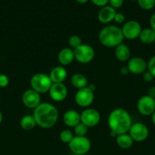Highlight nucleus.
Wrapping results in <instances>:
<instances>
[{"mask_svg":"<svg viewBox=\"0 0 155 155\" xmlns=\"http://www.w3.org/2000/svg\"><path fill=\"white\" fill-rule=\"evenodd\" d=\"M33 116L36 126L43 129H50L57 123L59 111L53 104L43 102L34 109Z\"/></svg>","mask_w":155,"mask_h":155,"instance_id":"nucleus-1","label":"nucleus"},{"mask_svg":"<svg viewBox=\"0 0 155 155\" xmlns=\"http://www.w3.org/2000/svg\"><path fill=\"white\" fill-rule=\"evenodd\" d=\"M107 123L110 131L114 132L118 136L129 133L132 125V119L130 114L126 110L115 108L109 114Z\"/></svg>","mask_w":155,"mask_h":155,"instance_id":"nucleus-2","label":"nucleus"},{"mask_svg":"<svg viewBox=\"0 0 155 155\" xmlns=\"http://www.w3.org/2000/svg\"><path fill=\"white\" fill-rule=\"evenodd\" d=\"M124 39L122 30L117 26H106L99 33V41L107 48H115L122 43Z\"/></svg>","mask_w":155,"mask_h":155,"instance_id":"nucleus-3","label":"nucleus"},{"mask_svg":"<svg viewBox=\"0 0 155 155\" xmlns=\"http://www.w3.org/2000/svg\"><path fill=\"white\" fill-rule=\"evenodd\" d=\"M52 85L53 82L50 76L43 73H38L34 74L30 79L31 89L40 94L49 92Z\"/></svg>","mask_w":155,"mask_h":155,"instance_id":"nucleus-4","label":"nucleus"},{"mask_svg":"<svg viewBox=\"0 0 155 155\" xmlns=\"http://www.w3.org/2000/svg\"><path fill=\"white\" fill-rule=\"evenodd\" d=\"M68 148L76 155L88 154L91 148V142L86 136H74L68 143Z\"/></svg>","mask_w":155,"mask_h":155,"instance_id":"nucleus-5","label":"nucleus"},{"mask_svg":"<svg viewBox=\"0 0 155 155\" xmlns=\"http://www.w3.org/2000/svg\"><path fill=\"white\" fill-rule=\"evenodd\" d=\"M73 50L74 53V59L81 64L90 63L95 56L94 48L88 44H82Z\"/></svg>","mask_w":155,"mask_h":155,"instance_id":"nucleus-6","label":"nucleus"},{"mask_svg":"<svg viewBox=\"0 0 155 155\" xmlns=\"http://www.w3.org/2000/svg\"><path fill=\"white\" fill-rule=\"evenodd\" d=\"M129 134L134 142H142L148 138V127L142 123H135L131 126Z\"/></svg>","mask_w":155,"mask_h":155,"instance_id":"nucleus-7","label":"nucleus"},{"mask_svg":"<svg viewBox=\"0 0 155 155\" xmlns=\"http://www.w3.org/2000/svg\"><path fill=\"white\" fill-rule=\"evenodd\" d=\"M121 30L124 38L132 40V39H135L139 37L141 30H142V27L139 22L131 20L124 23Z\"/></svg>","mask_w":155,"mask_h":155,"instance_id":"nucleus-8","label":"nucleus"},{"mask_svg":"<svg viewBox=\"0 0 155 155\" xmlns=\"http://www.w3.org/2000/svg\"><path fill=\"white\" fill-rule=\"evenodd\" d=\"M94 100V91L88 86L78 90L74 95V101L76 104L82 107H88L91 105Z\"/></svg>","mask_w":155,"mask_h":155,"instance_id":"nucleus-9","label":"nucleus"},{"mask_svg":"<svg viewBox=\"0 0 155 155\" xmlns=\"http://www.w3.org/2000/svg\"><path fill=\"white\" fill-rule=\"evenodd\" d=\"M137 109L143 116H151L155 111V99L148 95H143L137 102Z\"/></svg>","mask_w":155,"mask_h":155,"instance_id":"nucleus-10","label":"nucleus"},{"mask_svg":"<svg viewBox=\"0 0 155 155\" xmlns=\"http://www.w3.org/2000/svg\"><path fill=\"white\" fill-rule=\"evenodd\" d=\"M100 118L98 110L94 108H87L81 114V122L88 128L96 127L100 123Z\"/></svg>","mask_w":155,"mask_h":155,"instance_id":"nucleus-11","label":"nucleus"},{"mask_svg":"<svg viewBox=\"0 0 155 155\" xmlns=\"http://www.w3.org/2000/svg\"><path fill=\"white\" fill-rule=\"evenodd\" d=\"M129 73L135 75L143 74L147 69V63L141 57L131 58L127 63Z\"/></svg>","mask_w":155,"mask_h":155,"instance_id":"nucleus-12","label":"nucleus"},{"mask_svg":"<svg viewBox=\"0 0 155 155\" xmlns=\"http://www.w3.org/2000/svg\"><path fill=\"white\" fill-rule=\"evenodd\" d=\"M22 102L29 108H36L41 103L40 94L33 89L26 90L22 95Z\"/></svg>","mask_w":155,"mask_h":155,"instance_id":"nucleus-13","label":"nucleus"},{"mask_svg":"<svg viewBox=\"0 0 155 155\" xmlns=\"http://www.w3.org/2000/svg\"><path fill=\"white\" fill-rule=\"evenodd\" d=\"M49 95L52 100L61 102L67 98L68 89L63 83H53L49 91Z\"/></svg>","mask_w":155,"mask_h":155,"instance_id":"nucleus-14","label":"nucleus"},{"mask_svg":"<svg viewBox=\"0 0 155 155\" xmlns=\"http://www.w3.org/2000/svg\"><path fill=\"white\" fill-rule=\"evenodd\" d=\"M115 14H116V11L115 8L111 7L110 5H106L104 7H102L99 11L97 18H98L99 21L102 24H108L113 21Z\"/></svg>","mask_w":155,"mask_h":155,"instance_id":"nucleus-15","label":"nucleus"},{"mask_svg":"<svg viewBox=\"0 0 155 155\" xmlns=\"http://www.w3.org/2000/svg\"><path fill=\"white\" fill-rule=\"evenodd\" d=\"M62 120L67 127L74 128L76 125L81 123V114L77 110H68L64 114Z\"/></svg>","mask_w":155,"mask_h":155,"instance_id":"nucleus-16","label":"nucleus"},{"mask_svg":"<svg viewBox=\"0 0 155 155\" xmlns=\"http://www.w3.org/2000/svg\"><path fill=\"white\" fill-rule=\"evenodd\" d=\"M67 75V71L63 66H57L52 69L49 76L53 83H63L66 80Z\"/></svg>","mask_w":155,"mask_h":155,"instance_id":"nucleus-17","label":"nucleus"},{"mask_svg":"<svg viewBox=\"0 0 155 155\" xmlns=\"http://www.w3.org/2000/svg\"><path fill=\"white\" fill-rule=\"evenodd\" d=\"M74 60V50L71 48H64L58 54V61L62 66L69 65Z\"/></svg>","mask_w":155,"mask_h":155,"instance_id":"nucleus-18","label":"nucleus"},{"mask_svg":"<svg viewBox=\"0 0 155 155\" xmlns=\"http://www.w3.org/2000/svg\"><path fill=\"white\" fill-rule=\"evenodd\" d=\"M115 55L117 60L119 61H128L131 58V51L127 45L122 43L117 47H115Z\"/></svg>","mask_w":155,"mask_h":155,"instance_id":"nucleus-19","label":"nucleus"},{"mask_svg":"<svg viewBox=\"0 0 155 155\" xmlns=\"http://www.w3.org/2000/svg\"><path fill=\"white\" fill-rule=\"evenodd\" d=\"M71 83L74 88L81 89L88 86V80L84 74L77 73L73 74L72 77H71Z\"/></svg>","mask_w":155,"mask_h":155,"instance_id":"nucleus-20","label":"nucleus"},{"mask_svg":"<svg viewBox=\"0 0 155 155\" xmlns=\"http://www.w3.org/2000/svg\"><path fill=\"white\" fill-rule=\"evenodd\" d=\"M116 144L119 148L122 149H129L133 145L134 141L132 139L129 133H124V134H120L116 136Z\"/></svg>","mask_w":155,"mask_h":155,"instance_id":"nucleus-21","label":"nucleus"},{"mask_svg":"<svg viewBox=\"0 0 155 155\" xmlns=\"http://www.w3.org/2000/svg\"><path fill=\"white\" fill-rule=\"evenodd\" d=\"M138 38L142 43L150 45L155 42V32L150 27L142 29Z\"/></svg>","mask_w":155,"mask_h":155,"instance_id":"nucleus-22","label":"nucleus"},{"mask_svg":"<svg viewBox=\"0 0 155 155\" xmlns=\"http://www.w3.org/2000/svg\"><path fill=\"white\" fill-rule=\"evenodd\" d=\"M20 126L24 130H31L35 128L36 123L33 115H25L21 119Z\"/></svg>","mask_w":155,"mask_h":155,"instance_id":"nucleus-23","label":"nucleus"},{"mask_svg":"<svg viewBox=\"0 0 155 155\" xmlns=\"http://www.w3.org/2000/svg\"><path fill=\"white\" fill-rule=\"evenodd\" d=\"M137 2L143 10H151L155 6V0H137Z\"/></svg>","mask_w":155,"mask_h":155,"instance_id":"nucleus-24","label":"nucleus"},{"mask_svg":"<svg viewBox=\"0 0 155 155\" xmlns=\"http://www.w3.org/2000/svg\"><path fill=\"white\" fill-rule=\"evenodd\" d=\"M88 127L81 122L74 127V133L76 136H85L88 133Z\"/></svg>","mask_w":155,"mask_h":155,"instance_id":"nucleus-25","label":"nucleus"},{"mask_svg":"<svg viewBox=\"0 0 155 155\" xmlns=\"http://www.w3.org/2000/svg\"><path fill=\"white\" fill-rule=\"evenodd\" d=\"M73 138H74V134L70 130H62L59 135V139L63 143L68 144Z\"/></svg>","mask_w":155,"mask_h":155,"instance_id":"nucleus-26","label":"nucleus"},{"mask_svg":"<svg viewBox=\"0 0 155 155\" xmlns=\"http://www.w3.org/2000/svg\"><path fill=\"white\" fill-rule=\"evenodd\" d=\"M68 45L71 47V48L74 49V48H78L81 45H82L81 39L78 35H72L68 39Z\"/></svg>","mask_w":155,"mask_h":155,"instance_id":"nucleus-27","label":"nucleus"},{"mask_svg":"<svg viewBox=\"0 0 155 155\" xmlns=\"http://www.w3.org/2000/svg\"><path fill=\"white\" fill-rule=\"evenodd\" d=\"M147 71H148L155 78V55L152 56V57L149 59V61L147 62Z\"/></svg>","mask_w":155,"mask_h":155,"instance_id":"nucleus-28","label":"nucleus"},{"mask_svg":"<svg viewBox=\"0 0 155 155\" xmlns=\"http://www.w3.org/2000/svg\"><path fill=\"white\" fill-rule=\"evenodd\" d=\"M124 0H109V4L113 8H119L122 6Z\"/></svg>","mask_w":155,"mask_h":155,"instance_id":"nucleus-29","label":"nucleus"},{"mask_svg":"<svg viewBox=\"0 0 155 155\" xmlns=\"http://www.w3.org/2000/svg\"><path fill=\"white\" fill-rule=\"evenodd\" d=\"M9 84V79L5 74H0V87L5 88Z\"/></svg>","mask_w":155,"mask_h":155,"instance_id":"nucleus-30","label":"nucleus"},{"mask_svg":"<svg viewBox=\"0 0 155 155\" xmlns=\"http://www.w3.org/2000/svg\"><path fill=\"white\" fill-rule=\"evenodd\" d=\"M113 21H115V23H117V24H123V23H125V21H126V16H125L122 13L116 12Z\"/></svg>","mask_w":155,"mask_h":155,"instance_id":"nucleus-31","label":"nucleus"},{"mask_svg":"<svg viewBox=\"0 0 155 155\" xmlns=\"http://www.w3.org/2000/svg\"><path fill=\"white\" fill-rule=\"evenodd\" d=\"M142 75H143V80H144V82H146V83H150V82L153 81V79H154L153 76L148 71H146Z\"/></svg>","mask_w":155,"mask_h":155,"instance_id":"nucleus-32","label":"nucleus"},{"mask_svg":"<svg viewBox=\"0 0 155 155\" xmlns=\"http://www.w3.org/2000/svg\"><path fill=\"white\" fill-rule=\"evenodd\" d=\"M91 1L96 6L100 8L107 5V4L109 3V0H91Z\"/></svg>","mask_w":155,"mask_h":155,"instance_id":"nucleus-33","label":"nucleus"},{"mask_svg":"<svg viewBox=\"0 0 155 155\" xmlns=\"http://www.w3.org/2000/svg\"><path fill=\"white\" fill-rule=\"evenodd\" d=\"M150 28L155 32V13H153V15H151V17H150Z\"/></svg>","mask_w":155,"mask_h":155,"instance_id":"nucleus-34","label":"nucleus"},{"mask_svg":"<svg viewBox=\"0 0 155 155\" xmlns=\"http://www.w3.org/2000/svg\"><path fill=\"white\" fill-rule=\"evenodd\" d=\"M147 95L150 96V98L155 99V86H152L149 89L148 92H147Z\"/></svg>","mask_w":155,"mask_h":155,"instance_id":"nucleus-35","label":"nucleus"},{"mask_svg":"<svg viewBox=\"0 0 155 155\" xmlns=\"http://www.w3.org/2000/svg\"><path fill=\"white\" fill-rule=\"evenodd\" d=\"M120 74L123 76L128 75V74H129V69H128L127 66L122 67V68L120 69Z\"/></svg>","mask_w":155,"mask_h":155,"instance_id":"nucleus-36","label":"nucleus"},{"mask_svg":"<svg viewBox=\"0 0 155 155\" xmlns=\"http://www.w3.org/2000/svg\"><path fill=\"white\" fill-rule=\"evenodd\" d=\"M151 121H152V124L155 126V111L152 114L151 116Z\"/></svg>","mask_w":155,"mask_h":155,"instance_id":"nucleus-37","label":"nucleus"},{"mask_svg":"<svg viewBox=\"0 0 155 155\" xmlns=\"http://www.w3.org/2000/svg\"><path fill=\"white\" fill-rule=\"evenodd\" d=\"M76 2H77L78 3H79V4H84V3L88 2L89 0H75Z\"/></svg>","mask_w":155,"mask_h":155,"instance_id":"nucleus-38","label":"nucleus"},{"mask_svg":"<svg viewBox=\"0 0 155 155\" xmlns=\"http://www.w3.org/2000/svg\"><path fill=\"white\" fill-rule=\"evenodd\" d=\"M2 119H3L2 114L1 110H0V124H2Z\"/></svg>","mask_w":155,"mask_h":155,"instance_id":"nucleus-39","label":"nucleus"},{"mask_svg":"<svg viewBox=\"0 0 155 155\" xmlns=\"http://www.w3.org/2000/svg\"><path fill=\"white\" fill-rule=\"evenodd\" d=\"M83 155H91V154H83Z\"/></svg>","mask_w":155,"mask_h":155,"instance_id":"nucleus-40","label":"nucleus"},{"mask_svg":"<svg viewBox=\"0 0 155 155\" xmlns=\"http://www.w3.org/2000/svg\"><path fill=\"white\" fill-rule=\"evenodd\" d=\"M130 1H137V0H130Z\"/></svg>","mask_w":155,"mask_h":155,"instance_id":"nucleus-41","label":"nucleus"},{"mask_svg":"<svg viewBox=\"0 0 155 155\" xmlns=\"http://www.w3.org/2000/svg\"><path fill=\"white\" fill-rule=\"evenodd\" d=\"M0 98H1V93H0Z\"/></svg>","mask_w":155,"mask_h":155,"instance_id":"nucleus-42","label":"nucleus"}]
</instances>
